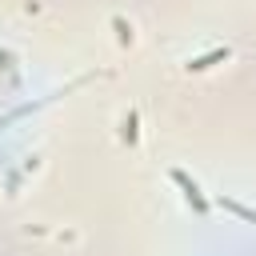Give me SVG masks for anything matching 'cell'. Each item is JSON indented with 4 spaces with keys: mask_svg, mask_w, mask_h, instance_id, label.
<instances>
[{
    "mask_svg": "<svg viewBox=\"0 0 256 256\" xmlns=\"http://www.w3.org/2000/svg\"><path fill=\"white\" fill-rule=\"evenodd\" d=\"M120 140H124L128 148L140 140V116H136V108H128V112H124V120H120Z\"/></svg>",
    "mask_w": 256,
    "mask_h": 256,
    "instance_id": "3957f363",
    "label": "cell"
},
{
    "mask_svg": "<svg viewBox=\"0 0 256 256\" xmlns=\"http://www.w3.org/2000/svg\"><path fill=\"white\" fill-rule=\"evenodd\" d=\"M112 28H116V36H120V44H132V24H128L124 16H112Z\"/></svg>",
    "mask_w": 256,
    "mask_h": 256,
    "instance_id": "5b68a950",
    "label": "cell"
},
{
    "mask_svg": "<svg viewBox=\"0 0 256 256\" xmlns=\"http://www.w3.org/2000/svg\"><path fill=\"white\" fill-rule=\"evenodd\" d=\"M232 216H240V220H248V224H256V208H248V204H240V200H220Z\"/></svg>",
    "mask_w": 256,
    "mask_h": 256,
    "instance_id": "277c9868",
    "label": "cell"
},
{
    "mask_svg": "<svg viewBox=\"0 0 256 256\" xmlns=\"http://www.w3.org/2000/svg\"><path fill=\"white\" fill-rule=\"evenodd\" d=\"M228 56H232V48H228V44H216V48H208V52L192 56V60H188V72H208L212 64H224Z\"/></svg>",
    "mask_w": 256,
    "mask_h": 256,
    "instance_id": "7a4b0ae2",
    "label": "cell"
},
{
    "mask_svg": "<svg viewBox=\"0 0 256 256\" xmlns=\"http://www.w3.org/2000/svg\"><path fill=\"white\" fill-rule=\"evenodd\" d=\"M168 176H172V184H176V188L184 192V200L192 204V212H196V216H208V208H212V200H208V196L200 192V184H196V180H192V176H188L184 168H172Z\"/></svg>",
    "mask_w": 256,
    "mask_h": 256,
    "instance_id": "6da1fadb",
    "label": "cell"
}]
</instances>
